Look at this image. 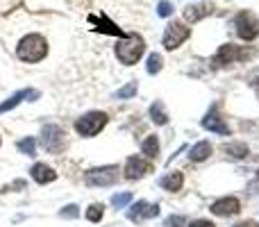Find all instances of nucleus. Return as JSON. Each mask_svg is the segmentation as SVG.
<instances>
[{
	"label": "nucleus",
	"instance_id": "33",
	"mask_svg": "<svg viewBox=\"0 0 259 227\" xmlns=\"http://www.w3.org/2000/svg\"><path fill=\"white\" fill-rule=\"evenodd\" d=\"M252 86H255V91H257V96H259V77H255V80H252Z\"/></svg>",
	"mask_w": 259,
	"mask_h": 227
},
{
	"label": "nucleus",
	"instance_id": "20",
	"mask_svg": "<svg viewBox=\"0 0 259 227\" xmlns=\"http://www.w3.org/2000/svg\"><path fill=\"white\" fill-rule=\"evenodd\" d=\"M150 118L155 125H166L168 123V114H166L164 109V103L161 100H155V103L150 105Z\"/></svg>",
	"mask_w": 259,
	"mask_h": 227
},
{
	"label": "nucleus",
	"instance_id": "29",
	"mask_svg": "<svg viewBox=\"0 0 259 227\" xmlns=\"http://www.w3.org/2000/svg\"><path fill=\"white\" fill-rule=\"evenodd\" d=\"M187 227H216L211 220H205V218H198V220H191V225H187Z\"/></svg>",
	"mask_w": 259,
	"mask_h": 227
},
{
	"label": "nucleus",
	"instance_id": "2",
	"mask_svg": "<svg viewBox=\"0 0 259 227\" xmlns=\"http://www.w3.org/2000/svg\"><path fill=\"white\" fill-rule=\"evenodd\" d=\"M143 53H146V41L139 34H125L116 43V57H118V62L125 64V66L137 64Z\"/></svg>",
	"mask_w": 259,
	"mask_h": 227
},
{
	"label": "nucleus",
	"instance_id": "7",
	"mask_svg": "<svg viewBox=\"0 0 259 227\" xmlns=\"http://www.w3.org/2000/svg\"><path fill=\"white\" fill-rule=\"evenodd\" d=\"M234 27H237L239 39L243 41H252L259 36V18L252 12H239L237 18H234Z\"/></svg>",
	"mask_w": 259,
	"mask_h": 227
},
{
	"label": "nucleus",
	"instance_id": "32",
	"mask_svg": "<svg viewBox=\"0 0 259 227\" xmlns=\"http://www.w3.org/2000/svg\"><path fill=\"white\" fill-rule=\"evenodd\" d=\"M234 227H259V225L255 223V220H243V223H237Z\"/></svg>",
	"mask_w": 259,
	"mask_h": 227
},
{
	"label": "nucleus",
	"instance_id": "27",
	"mask_svg": "<svg viewBox=\"0 0 259 227\" xmlns=\"http://www.w3.org/2000/svg\"><path fill=\"white\" fill-rule=\"evenodd\" d=\"M173 3H168V0H161L159 5H157V14H159V16H170V14H173Z\"/></svg>",
	"mask_w": 259,
	"mask_h": 227
},
{
	"label": "nucleus",
	"instance_id": "12",
	"mask_svg": "<svg viewBox=\"0 0 259 227\" xmlns=\"http://www.w3.org/2000/svg\"><path fill=\"white\" fill-rule=\"evenodd\" d=\"M41 98V94L36 89H21V91H16L14 96H9L5 103H0V114H5V112H9V109H14V107H18V105L23 103V100H39Z\"/></svg>",
	"mask_w": 259,
	"mask_h": 227
},
{
	"label": "nucleus",
	"instance_id": "21",
	"mask_svg": "<svg viewBox=\"0 0 259 227\" xmlns=\"http://www.w3.org/2000/svg\"><path fill=\"white\" fill-rule=\"evenodd\" d=\"M223 152L230 157V159H246L250 150H248L246 143H228V146L223 148Z\"/></svg>",
	"mask_w": 259,
	"mask_h": 227
},
{
	"label": "nucleus",
	"instance_id": "1",
	"mask_svg": "<svg viewBox=\"0 0 259 227\" xmlns=\"http://www.w3.org/2000/svg\"><path fill=\"white\" fill-rule=\"evenodd\" d=\"M16 55L21 62L36 64L48 55V41H46L41 34H27V36H23L21 43H18Z\"/></svg>",
	"mask_w": 259,
	"mask_h": 227
},
{
	"label": "nucleus",
	"instance_id": "15",
	"mask_svg": "<svg viewBox=\"0 0 259 227\" xmlns=\"http://www.w3.org/2000/svg\"><path fill=\"white\" fill-rule=\"evenodd\" d=\"M30 175H32V179H34L36 184H50V182L57 179V173H55L50 166H46V164H34L32 166V170H30Z\"/></svg>",
	"mask_w": 259,
	"mask_h": 227
},
{
	"label": "nucleus",
	"instance_id": "10",
	"mask_svg": "<svg viewBox=\"0 0 259 227\" xmlns=\"http://www.w3.org/2000/svg\"><path fill=\"white\" fill-rule=\"evenodd\" d=\"M202 127L205 129H209V132H216V134H221V137H230V125L225 123L223 118H221V114H219V107H211L209 112L205 114V118H202Z\"/></svg>",
	"mask_w": 259,
	"mask_h": 227
},
{
	"label": "nucleus",
	"instance_id": "17",
	"mask_svg": "<svg viewBox=\"0 0 259 227\" xmlns=\"http://www.w3.org/2000/svg\"><path fill=\"white\" fill-rule=\"evenodd\" d=\"M211 12H214L211 5H189V7L184 9V18H187L189 23H198L205 16H209Z\"/></svg>",
	"mask_w": 259,
	"mask_h": 227
},
{
	"label": "nucleus",
	"instance_id": "5",
	"mask_svg": "<svg viewBox=\"0 0 259 227\" xmlns=\"http://www.w3.org/2000/svg\"><path fill=\"white\" fill-rule=\"evenodd\" d=\"M41 146L50 155H59L66 148V132L59 125H46L41 129Z\"/></svg>",
	"mask_w": 259,
	"mask_h": 227
},
{
	"label": "nucleus",
	"instance_id": "22",
	"mask_svg": "<svg viewBox=\"0 0 259 227\" xmlns=\"http://www.w3.org/2000/svg\"><path fill=\"white\" fill-rule=\"evenodd\" d=\"M16 148H18V152H23V155H27V157H34L36 155V141L32 137L21 139V141L16 143Z\"/></svg>",
	"mask_w": 259,
	"mask_h": 227
},
{
	"label": "nucleus",
	"instance_id": "23",
	"mask_svg": "<svg viewBox=\"0 0 259 227\" xmlns=\"http://www.w3.org/2000/svg\"><path fill=\"white\" fill-rule=\"evenodd\" d=\"M137 91H139V84H137V82H127L123 89H118L116 94H114V98L127 100V98H132V96H137Z\"/></svg>",
	"mask_w": 259,
	"mask_h": 227
},
{
	"label": "nucleus",
	"instance_id": "6",
	"mask_svg": "<svg viewBox=\"0 0 259 227\" xmlns=\"http://www.w3.org/2000/svg\"><path fill=\"white\" fill-rule=\"evenodd\" d=\"M84 182L89 187H112L118 182V166H100L84 173Z\"/></svg>",
	"mask_w": 259,
	"mask_h": 227
},
{
	"label": "nucleus",
	"instance_id": "11",
	"mask_svg": "<svg viewBox=\"0 0 259 227\" xmlns=\"http://www.w3.org/2000/svg\"><path fill=\"white\" fill-rule=\"evenodd\" d=\"M209 211L214 216H237L239 211H241V202L234 196H228V198H221V200L211 202Z\"/></svg>",
	"mask_w": 259,
	"mask_h": 227
},
{
	"label": "nucleus",
	"instance_id": "26",
	"mask_svg": "<svg viewBox=\"0 0 259 227\" xmlns=\"http://www.w3.org/2000/svg\"><path fill=\"white\" fill-rule=\"evenodd\" d=\"M130 202H132V193L130 191H123V193H116V196L112 198V205L116 207V209H123V207H127Z\"/></svg>",
	"mask_w": 259,
	"mask_h": 227
},
{
	"label": "nucleus",
	"instance_id": "28",
	"mask_svg": "<svg viewBox=\"0 0 259 227\" xmlns=\"http://www.w3.org/2000/svg\"><path fill=\"white\" fill-rule=\"evenodd\" d=\"M59 216H62V218H77V216H80V209H77V205H66L62 211H59Z\"/></svg>",
	"mask_w": 259,
	"mask_h": 227
},
{
	"label": "nucleus",
	"instance_id": "13",
	"mask_svg": "<svg viewBox=\"0 0 259 227\" xmlns=\"http://www.w3.org/2000/svg\"><path fill=\"white\" fill-rule=\"evenodd\" d=\"M152 170V164L146 161L143 157H130L125 164V177L127 179H141L143 175H148Z\"/></svg>",
	"mask_w": 259,
	"mask_h": 227
},
{
	"label": "nucleus",
	"instance_id": "8",
	"mask_svg": "<svg viewBox=\"0 0 259 227\" xmlns=\"http://www.w3.org/2000/svg\"><path fill=\"white\" fill-rule=\"evenodd\" d=\"M189 36H191V27H187L184 23H180V21L168 23V25H166V32H164V48L166 50L180 48Z\"/></svg>",
	"mask_w": 259,
	"mask_h": 227
},
{
	"label": "nucleus",
	"instance_id": "19",
	"mask_svg": "<svg viewBox=\"0 0 259 227\" xmlns=\"http://www.w3.org/2000/svg\"><path fill=\"white\" fill-rule=\"evenodd\" d=\"M141 152L148 157V159H157V155H159V139H157L155 134L146 137L141 143Z\"/></svg>",
	"mask_w": 259,
	"mask_h": 227
},
{
	"label": "nucleus",
	"instance_id": "30",
	"mask_svg": "<svg viewBox=\"0 0 259 227\" xmlns=\"http://www.w3.org/2000/svg\"><path fill=\"white\" fill-rule=\"evenodd\" d=\"M184 223V216H170L168 220H166V227H178Z\"/></svg>",
	"mask_w": 259,
	"mask_h": 227
},
{
	"label": "nucleus",
	"instance_id": "25",
	"mask_svg": "<svg viewBox=\"0 0 259 227\" xmlns=\"http://www.w3.org/2000/svg\"><path fill=\"white\" fill-rule=\"evenodd\" d=\"M103 214H105L103 205H91L89 209H87V220H91V223H100V220H103Z\"/></svg>",
	"mask_w": 259,
	"mask_h": 227
},
{
	"label": "nucleus",
	"instance_id": "31",
	"mask_svg": "<svg viewBox=\"0 0 259 227\" xmlns=\"http://www.w3.org/2000/svg\"><path fill=\"white\" fill-rule=\"evenodd\" d=\"M14 189H25V182L23 179H16L14 184H9V187H5V191H14Z\"/></svg>",
	"mask_w": 259,
	"mask_h": 227
},
{
	"label": "nucleus",
	"instance_id": "24",
	"mask_svg": "<svg viewBox=\"0 0 259 227\" xmlns=\"http://www.w3.org/2000/svg\"><path fill=\"white\" fill-rule=\"evenodd\" d=\"M161 55H157V53H152L150 57H148V66H146V71L150 73V75H157V73L161 71Z\"/></svg>",
	"mask_w": 259,
	"mask_h": 227
},
{
	"label": "nucleus",
	"instance_id": "9",
	"mask_svg": "<svg viewBox=\"0 0 259 227\" xmlns=\"http://www.w3.org/2000/svg\"><path fill=\"white\" fill-rule=\"evenodd\" d=\"M157 216H159V205H150V202H146V200H139L137 205H132L127 209V218L132 220V223H141V220L157 218Z\"/></svg>",
	"mask_w": 259,
	"mask_h": 227
},
{
	"label": "nucleus",
	"instance_id": "18",
	"mask_svg": "<svg viewBox=\"0 0 259 227\" xmlns=\"http://www.w3.org/2000/svg\"><path fill=\"white\" fill-rule=\"evenodd\" d=\"M211 143L209 141H200V143H196V146L189 150V159L191 161H205V159H209V155H211Z\"/></svg>",
	"mask_w": 259,
	"mask_h": 227
},
{
	"label": "nucleus",
	"instance_id": "16",
	"mask_svg": "<svg viewBox=\"0 0 259 227\" xmlns=\"http://www.w3.org/2000/svg\"><path fill=\"white\" fill-rule=\"evenodd\" d=\"M159 187L164 189V191H170V193L180 191V189L184 187V175L180 173V170H173V173H166L164 177L159 179Z\"/></svg>",
	"mask_w": 259,
	"mask_h": 227
},
{
	"label": "nucleus",
	"instance_id": "34",
	"mask_svg": "<svg viewBox=\"0 0 259 227\" xmlns=\"http://www.w3.org/2000/svg\"><path fill=\"white\" fill-rule=\"evenodd\" d=\"M257 177H259V170H257Z\"/></svg>",
	"mask_w": 259,
	"mask_h": 227
},
{
	"label": "nucleus",
	"instance_id": "4",
	"mask_svg": "<svg viewBox=\"0 0 259 227\" xmlns=\"http://www.w3.org/2000/svg\"><path fill=\"white\" fill-rule=\"evenodd\" d=\"M107 120H109V116L105 112H87L84 116H80L75 120V132L84 139H91L107 125Z\"/></svg>",
	"mask_w": 259,
	"mask_h": 227
},
{
	"label": "nucleus",
	"instance_id": "14",
	"mask_svg": "<svg viewBox=\"0 0 259 227\" xmlns=\"http://www.w3.org/2000/svg\"><path fill=\"white\" fill-rule=\"evenodd\" d=\"M89 23H96V25H98V27H96V30H98V32H105V34L121 36V39H123V36H125V32H123L121 27L116 25V23H112V21H109V18L105 16V14H100V16H94V14H91V16H89Z\"/></svg>",
	"mask_w": 259,
	"mask_h": 227
},
{
	"label": "nucleus",
	"instance_id": "3",
	"mask_svg": "<svg viewBox=\"0 0 259 227\" xmlns=\"http://www.w3.org/2000/svg\"><path fill=\"white\" fill-rule=\"evenodd\" d=\"M255 55V50L250 48H241V46H234V43H225L216 50V55L211 57V66L214 68H225L234 62H246Z\"/></svg>",
	"mask_w": 259,
	"mask_h": 227
}]
</instances>
